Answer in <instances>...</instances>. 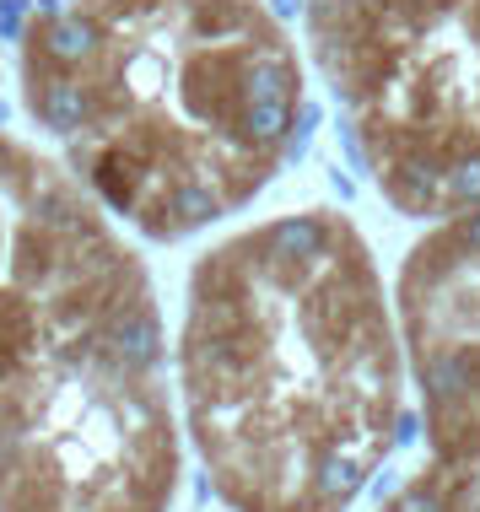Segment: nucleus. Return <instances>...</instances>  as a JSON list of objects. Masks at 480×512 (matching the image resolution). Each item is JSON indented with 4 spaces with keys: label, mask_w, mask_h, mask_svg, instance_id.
<instances>
[{
    "label": "nucleus",
    "mask_w": 480,
    "mask_h": 512,
    "mask_svg": "<svg viewBox=\"0 0 480 512\" xmlns=\"http://www.w3.org/2000/svg\"><path fill=\"white\" fill-rule=\"evenodd\" d=\"M340 130L400 216H480V0H308Z\"/></svg>",
    "instance_id": "20e7f679"
},
{
    "label": "nucleus",
    "mask_w": 480,
    "mask_h": 512,
    "mask_svg": "<svg viewBox=\"0 0 480 512\" xmlns=\"http://www.w3.org/2000/svg\"><path fill=\"white\" fill-rule=\"evenodd\" d=\"M22 103L108 216L184 238L243 211L303 135L308 76L265 0H49Z\"/></svg>",
    "instance_id": "f257e3e1"
},
{
    "label": "nucleus",
    "mask_w": 480,
    "mask_h": 512,
    "mask_svg": "<svg viewBox=\"0 0 480 512\" xmlns=\"http://www.w3.org/2000/svg\"><path fill=\"white\" fill-rule=\"evenodd\" d=\"M189 372L227 475L276 512L346 507L383 437L389 324L340 211H286L200 259Z\"/></svg>",
    "instance_id": "7ed1b4c3"
},
{
    "label": "nucleus",
    "mask_w": 480,
    "mask_h": 512,
    "mask_svg": "<svg viewBox=\"0 0 480 512\" xmlns=\"http://www.w3.org/2000/svg\"><path fill=\"white\" fill-rule=\"evenodd\" d=\"M162 324L141 259L54 151L0 130V496L146 512L162 475Z\"/></svg>",
    "instance_id": "f03ea898"
}]
</instances>
